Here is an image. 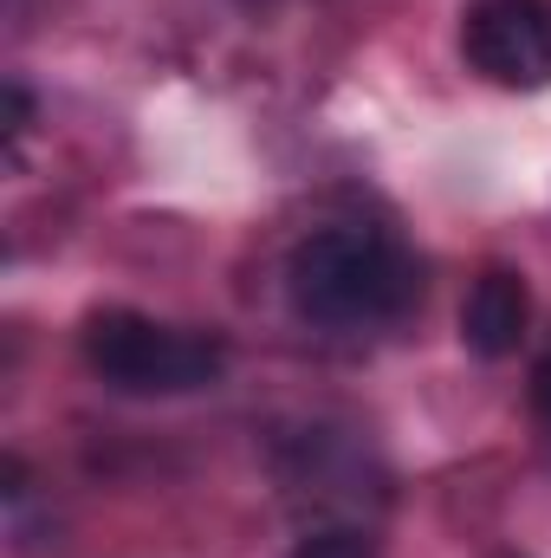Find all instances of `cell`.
Returning a JSON list of instances; mask_svg holds the SVG:
<instances>
[{"mask_svg":"<svg viewBox=\"0 0 551 558\" xmlns=\"http://www.w3.org/2000/svg\"><path fill=\"white\" fill-rule=\"evenodd\" d=\"M285 299L318 331H383L421 305V260L383 228L331 221L292 247Z\"/></svg>","mask_w":551,"mask_h":558,"instance_id":"obj_1","label":"cell"},{"mask_svg":"<svg viewBox=\"0 0 551 558\" xmlns=\"http://www.w3.org/2000/svg\"><path fill=\"white\" fill-rule=\"evenodd\" d=\"M85 364L118 397H195L228 377V344L149 312H98L85 325Z\"/></svg>","mask_w":551,"mask_h":558,"instance_id":"obj_2","label":"cell"},{"mask_svg":"<svg viewBox=\"0 0 551 558\" xmlns=\"http://www.w3.org/2000/svg\"><path fill=\"white\" fill-rule=\"evenodd\" d=\"M461 59L487 85L546 92L551 85V0H474L461 20Z\"/></svg>","mask_w":551,"mask_h":558,"instance_id":"obj_3","label":"cell"},{"mask_svg":"<svg viewBox=\"0 0 551 558\" xmlns=\"http://www.w3.org/2000/svg\"><path fill=\"white\" fill-rule=\"evenodd\" d=\"M526 318H532V299H526V279L513 267H487L474 279L467 305H461V338L474 357H513L519 338H526Z\"/></svg>","mask_w":551,"mask_h":558,"instance_id":"obj_4","label":"cell"},{"mask_svg":"<svg viewBox=\"0 0 551 558\" xmlns=\"http://www.w3.org/2000/svg\"><path fill=\"white\" fill-rule=\"evenodd\" d=\"M292 558H383V553L364 526H318L292 546Z\"/></svg>","mask_w":551,"mask_h":558,"instance_id":"obj_5","label":"cell"},{"mask_svg":"<svg viewBox=\"0 0 551 558\" xmlns=\"http://www.w3.org/2000/svg\"><path fill=\"white\" fill-rule=\"evenodd\" d=\"M532 403H539V422L551 428V351L539 357V371H532Z\"/></svg>","mask_w":551,"mask_h":558,"instance_id":"obj_6","label":"cell"}]
</instances>
